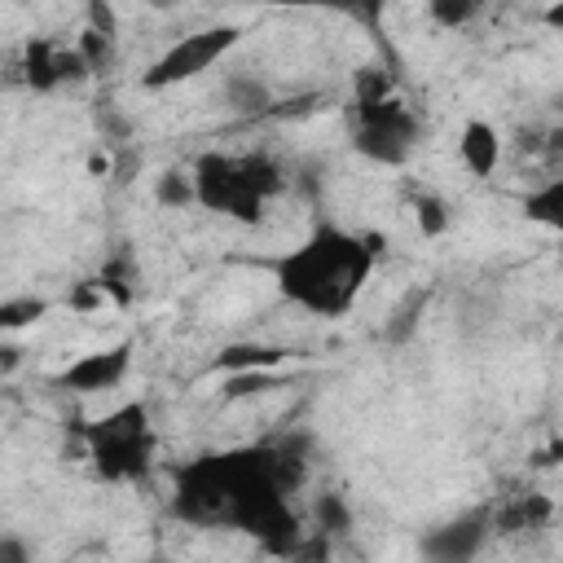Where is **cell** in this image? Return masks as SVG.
Segmentation results:
<instances>
[{"label":"cell","mask_w":563,"mask_h":563,"mask_svg":"<svg viewBox=\"0 0 563 563\" xmlns=\"http://www.w3.org/2000/svg\"><path fill=\"white\" fill-rule=\"evenodd\" d=\"M0 563H31L26 541H22V537H13V532H4V537H0Z\"/></svg>","instance_id":"20"},{"label":"cell","mask_w":563,"mask_h":563,"mask_svg":"<svg viewBox=\"0 0 563 563\" xmlns=\"http://www.w3.org/2000/svg\"><path fill=\"white\" fill-rule=\"evenodd\" d=\"M541 462H559L563 466V440H554L550 449H541Z\"/></svg>","instance_id":"21"},{"label":"cell","mask_w":563,"mask_h":563,"mask_svg":"<svg viewBox=\"0 0 563 563\" xmlns=\"http://www.w3.org/2000/svg\"><path fill=\"white\" fill-rule=\"evenodd\" d=\"M488 537H493V510L479 506V510H466L457 519L427 528L418 550H422V563H475V554L488 545Z\"/></svg>","instance_id":"7"},{"label":"cell","mask_w":563,"mask_h":563,"mask_svg":"<svg viewBox=\"0 0 563 563\" xmlns=\"http://www.w3.org/2000/svg\"><path fill=\"white\" fill-rule=\"evenodd\" d=\"M545 22H550L554 31H563V4H550V9H545Z\"/></svg>","instance_id":"22"},{"label":"cell","mask_w":563,"mask_h":563,"mask_svg":"<svg viewBox=\"0 0 563 563\" xmlns=\"http://www.w3.org/2000/svg\"><path fill=\"white\" fill-rule=\"evenodd\" d=\"M84 444H88V457H92L101 479H114V484L141 479L150 471V457H154L150 409L145 405H119L114 413L84 427Z\"/></svg>","instance_id":"4"},{"label":"cell","mask_w":563,"mask_h":563,"mask_svg":"<svg viewBox=\"0 0 563 563\" xmlns=\"http://www.w3.org/2000/svg\"><path fill=\"white\" fill-rule=\"evenodd\" d=\"M40 312H44V299H9V303L0 308V325H4V330H18V325L40 321Z\"/></svg>","instance_id":"17"},{"label":"cell","mask_w":563,"mask_h":563,"mask_svg":"<svg viewBox=\"0 0 563 563\" xmlns=\"http://www.w3.org/2000/svg\"><path fill=\"white\" fill-rule=\"evenodd\" d=\"M422 308H427V290H413L396 312H391V321H387V343H405L409 334H413V325H418V317H422Z\"/></svg>","instance_id":"14"},{"label":"cell","mask_w":563,"mask_h":563,"mask_svg":"<svg viewBox=\"0 0 563 563\" xmlns=\"http://www.w3.org/2000/svg\"><path fill=\"white\" fill-rule=\"evenodd\" d=\"M128 365H132V343H114V347H97V352H84L79 361H70V365L57 374V383H62L66 391L92 396V391L119 387V378L128 374Z\"/></svg>","instance_id":"8"},{"label":"cell","mask_w":563,"mask_h":563,"mask_svg":"<svg viewBox=\"0 0 563 563\" xmlns=\"http://www.w3.org/2000/svg\"><path fill=\"white\" fill-rule=\"evenodd\" d=\"M457 158H462V167L471 176H479V180L493 176L497 163H501V132L493 123H484V119H471L462 128V136H457Z\"/></svg>","instance_id":"9"},{"label":"cell","mask_w":563,"mask_h":563,"mask_svg":"<svg viewBox=\"0 0 563 563\" xmlns=\"http://www.w3.org/2000/svg\"><path fill=\"white\" fill-rule=\"evenodd\" d=\"M343 528H352V510L343 506V497L321 493V497H317V532H321V537H339Z\"/></svg>","instance_id":"15"},{"label":"cell","mask_w":563,"mask_h":563,"mask_svg":"<svg viewBox=\"0 0 563 563\" xmlns=\"http://www.w3.org/2000/svg\"><path fill=\"white\" fill-rule=\"evenodd\" d=\"M413 211H418V229H422L427 238H440V233L449 229V216H444V202H440V198L427 194V198H418Z\"/></svg>","instance_id":"19"},{"label":"cell","mask_w":563,"mask_h":563,"mask_svg":"<svg viewBox=\"0 0 563 563\" xmlns=\"http://www.w3.org/2000/svg\"><path fill=\"white\" fill-rule=\"evenodd\" d=\"M303 479V457L290 444L202 453L176 471L172 510L198 528H242L268 554H299L303 532L286 493Z\"/></svg>","instance_id":"1"},{"label":"cell","mask_w":563,"mask_h":563,"mask_svg":"<svg viewBox=\"0 0 563 563\" xmlns=\"http://www.w3.org/2000/svg\"><path fill=\"white\" fill-rule=\"evenodd\" d=\"M475 13H479L475 0H435V4H431V18H435L440 26H462V22H471Z\"/></svg>","instance_id":"18"},{"label":"cell","mask_w":563,"mask_h":563,"mask_svg":"<svg viewBox=\"0 0 563 563\" xmlns=\"http://www.w3.org/2000/svg\"><path fill=\"white\" fill-rule=\"evenodd\" d=\"M356 154H365L369 163L383 167H400L413 145H418V119L409 106H400L396 97L387 101H361L356 106V132H352Z\"/></svg>","instance_id":"5"},{"label":"cell","mask_w":563,"mask_h":563,"mask_svg":"<svg viewBox=\"0 0 563 563\" xmlns=\"http://www.w3.org/2000/svg\"><path fill=\"white\" fill-rule=\"evenodd\" d=\"M523 211H528V220H537V224L563 233V176H554V180H545L541 189H532V194L523 198Z\"/></svg>","instance_id":"12"},{"label":"cell","mask_w":563,"mask_h":563,"mask_svg":"<svg viewBox=\"0 0 563 563\" xmlns=\"http://www.w3.org/2000/svg\"><path fill=\"white\" fill-rule=\"evenodd\" d=\"M554 515V501L545 493H515L501 506H493V532L497 537H515V532H532Z\"/></svg>","instance_id":"10"},{"label":"cell","mask_w":563,"mask_h":563,"mask_svg":"<svg viewBox=\"0 0 563 563\" xmlns=\"http://www.w3.org/2000/svg\"><path fill=\"white\" fill-rule=\"evenodd\" d=\"M158 202H163V207H185V202H198L194 176H185V172H167V176L158 180Z\"/></svg>","instance_id":"16"},{"label":"cell","mask_w":563,"mask_h":563,"mask_svg":"<svg viewBox=\"0 0 563 563\" xmlns=\"http://www.w3.org/2000/svg\"><path fill=\"white\" fill-rule=\"evenodd\" d=\"M238 44V26H207L194 35H180L150 70H145V88H167V84H185L202 70H211L229 48Z\"/></svg>","instance_id":"6"},{"label":"cell","mask_w":563,"mask_h":563,"mask_svg":"<svg viewBox=\"0 0 563 563\" xmlns=\"http://www.w3.org/2000/svg\"><path fill=\"white\" fill-rule=\"evenodd\" d=\"M194 189L198 202L211 211H224L233 220H260L264 202L282 194V167L264 154H246V158L202 154L194 163Z\"/></svg>","instance_id":"3"},{"label":"cell","mask_w":563,"mask_h":563,"mask_svg":"<svg viewBox=\"0 0 563 563\" xmlns=\"http://www.w3.org/2000/svg\"><path fill=\"white\" fill-rule=\"evenodd\" d=\"M277 361H286V347H273V343H233L216 356V365L224 374H251V369H268Z\"/></svg>","instance_id":"11"},{"label":"cell","mask_w":563,"mask_h":563,"mask_svg":"<svg viewBox=\"0 0 563 563\" xmlns=\"http://www.w3.org/2000/svg\"><path fill=\"white\" fill-rule=\"evenodd\" d=\"M369 273L374 246L356 233L321 224L277 260V290L312 317H343L365 290Z\"/></svg>","instance_id":"2"},{"label":"cell","mask_w":563,"mask_h":563,"mask_svg":"<svg viewBox=\"0 0 563 563\" xmlns=\"http://www.w3.org/2000/svg\"><path fill=\"white\" fill-rule=\"evenodd\" d=\"M224 97H229V106H233L238 114H268V110H273L268 88H264L260 79H251V75H233V79L224 84Z\"/></svg>","instance_id":"13"}]
</instances>
